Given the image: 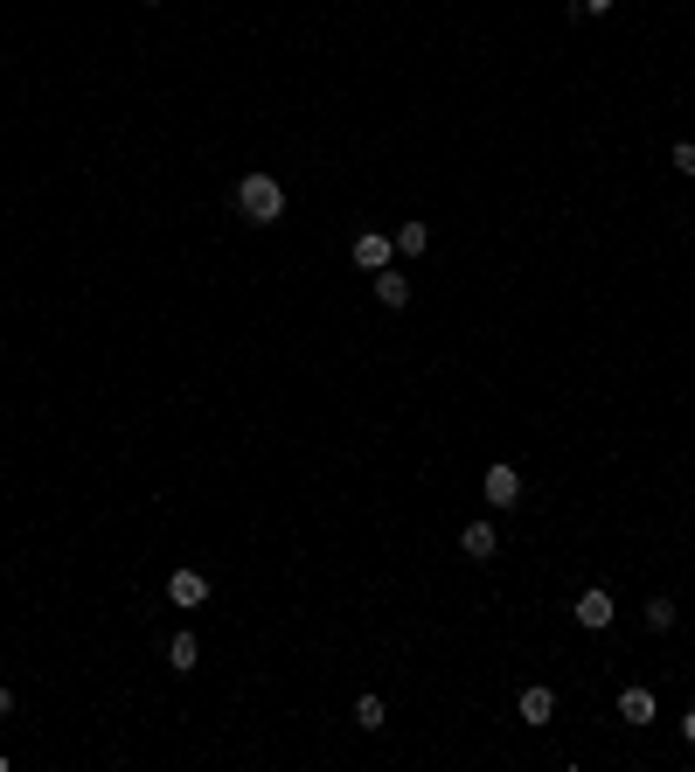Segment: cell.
Returning <instances> with one entry per match:
<instances>
[{"mask_svg":"<svg viewBox=\"0 0 695 772\" xmlns=\"http://www.w3.org/2000/svg\"><path fill=\"white\" fill-rule=\"evenodd\" d=\"M237 216H244V223H278V216H285L278 174H244V181H237Z\"/></svg>","mask_w":695,"mask_h":772,"instance_id":"obj_1","label":"cell"},{"mask_svg":"<svg viewBox=\"0 0 695 772\" xmlns=\"http://www.w3.org/2000/svg\"><path fill=\"white\" fill-rule=\"evenodd\" d=\"M348 251H355V265H362V272H383V265H397V237H390V230H362Z\"/></svg>","mask_w":695,"mask_h":772,"instance_id":"obj_2","label":"cell"},{"mask_svg":"<svg viewBox=\"0 0 695 772\" xmlns=\"http://www.w3.org/2000/svg\"><path fill=\"white\" fill-rule=\"evenodd\" d=\"M570 619H577L584 633H605V626H612V592H598V585H591V592H577Z\"/></svg>","mask_w":695,"mask_h":772,"instance_id":"obj_3","label":"cell"},{"mask_svg":"<svg viewBox=\"0 0 695 772\" xmlns=\"http://www.w3.org/2000/svg\"><path fill=\"white\" fill-rule=\"evenodd\" d=\"M480 494H487V508H515V501H522V473H515V466H487Z\"/></svg>","mask_w":695,"mask_h":772,"instance_id":"obj_4","label":"cell"},{"mask_svg":"<svg viewBox=\"0 0 695 772\" xmlns=\"http://www.w3.org/2000/svg\"><path fill=\"white\" fill-rule=\"evenodd\" d=\"M459 550H466L473 564H487V557L501 550V536H494V522H466V529H459Z\"/></svg>","mask_w":695,"mask_h":772,"instance_id":"obj_5","label":"cell"},{"mask_svg":"<svg viewBox=\"0 0 695 772\" xmlns=\"http://www.w3.org/2000/svg\"><path fill=\"white\" fill-rule=\"evenodd\" d=\"M167 599H174V606H202V599H209V578H202V571H174V578H167Z\"/></svg>","mask_w":695,"mask_h":772,"instance_id":"obj_6","label":"cell"},{"mask_svg":"<svg viewBox=\"0 0 695 772\" xmlns=\"http://www.w3.org/2000/svg\"><path fill=\"white\" fill-rule=\"evenodd\" d=\"M376 300H383V307H411V279H404L397 265H383V272H376Z\"/></svg>","mask_w":695,"mask_h":772,"instance_id":"obj_7","label":"cell"},{"mask_svg":"<svg viewBox=\"0 0 695 772\" xmlns=\"http://www.w3.org/2000/svg\"><path fill=\"white\" fill-rule=\"evenodd\" d=\"M390 237H397V258H424L431 251V223H397Z\"/></svg>","mask_w":695,"mask_h":772,"instance_id":"obj_8","label":"cell"},{"mask_svg":"<svg viewBox=\"0 0 695 772\" xmlns=\"http://www.w3.org/2000/svg\"><path fill=\"white\" fill-rule=\"evenodd\" d=\"M195 661H202V640H195V633H174V640H167V668H181V675H188Z\"/></svg>","mask_w":695,"mask_h":772,"instance_id":"obj_9","label":"cell"},{"mask_svg":"<svg viewBox=\"0 0 695 772\" xmlns=\"http://www.w3.org/2000/svg\"><path fill=\"white\" fill-rule=\"evenodd\" d=\"M619 717L626 724H654V689H626L619 696Z\"/></svg>","mask_w":695,"mask_h":772,"instance_id":"obj_10","label":"cell"},{"mask_svg":"<svg viewBox=\"0 0 695 772\" xmlns=\"http://www.w3.org/2000/svg\"><path fill=\"white\" fill-rule=\"evenodd\" d=\"M550 717H556L550 689H522V724H550Z\"/></svg>","mask_w":695,"mask_h":772,"instance_id":"obj_11","label":"cell"},{"mask_svg":"<svg viewBox=\"0 0 695 772\" xmlns=\"http://www.w3.org/2000/svg\"><path fill=\"white\" fill-rule=\"evenodd\" d=\"M355 731H383V696H362L355 703Z\"/></svg>","mask_w":695,"mask_h":772,"instance_id":"obj_12","label":"cell"},{"mask_svg":"<svg viewBox=\"0 0 695 772\" xmlns=\"http://www.w3.org/2000/svg\"><path fill=\"white\" fill-rule=\"evenodd\" d=\"M647 626H654V633H668V626H675V599H647Z\"/></svg>","mask_w":695,"mask_h":772,"instance_id":"obj_13","label":"cell"},{"mask_svg":"<svg viewBox=\"0 0 695 772\" xmlns=\"http://www.w3.org/2000/svg\"><path fill=\"white\" fill-rule=\"evenodd\" d=\"M675 167H682V174L695 181V140H682V147H675Z\"/></svg>","mask_w":695,"mask_h":772,"instance_id":"obj_14","label":"cell"},{"mask_svg":"<svg viewBox=\"0 0 695 772\" xmlns=\"http://www.w3.org/2000/svg\"><path fill=\"white\" fill-rule=\"evenodd\" d=\"M577 14H612V0H577Z\"/></svg>","mask_w":695,"mask_h":772,"instance_id":"obj_15","label":"cell"},{"mask_svg":"<svg viewBox=\"0 0 695 772\" xmlns=\"http://www.w3.org/2000/svg\"><path fill=\"white\" fill-rule=\"evenodd\" d=\"M7 717H14V689H0V724H7Z\"/></svg>","mask_w":695,"mask_h":772,"instance_id":"obj_16","label":"cell"},{"mask_svg":"<svg viewBox=\"0 0 695 772\" xmlns=\"http://www.w3.org/2000/svg\"><path fill=\"white\" fill-rule=\"evenodd\" d=\"M682 738H689V745H695V710H689V717H682Z\"/></svg>","mask_w":695,"mask_h":772,"instance_id":"obj_17","label":"cell"},{"mask_svg":"<svg viewBox=\"0 0 695 772\" xmlns=\"http://www.w3.org/2000/svg\"><path fill=\"white\" fill-rule=\"evenodd\" d=\"M146 7H160V0H146Z\"/></svg>","mask_w":695,"mask_h":772,"instance_id":"obj_18","label":"cell"},{"mask_svg":"<svg viewBox=\"0 0 695 772\" xmlns=\"http://www.w3.org/2000/svg\"><path fill=\"white\" fill-rule=\"evenodd\" d=\"M0 772H7V759H0Z\"/></svg>","mask_w":695,"mask_h":772,"instance_id":"obj_19","label":"cell"}]
</instances>
